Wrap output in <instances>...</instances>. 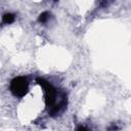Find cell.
I'll return each instance as SVG.
<instances>
[{"label": "cell", "mask_w": 131, "mask_h": 131, "mask_svg": "<svg viewBox=\"0 0 131 131\" xmlns=\"http://www.w3.org/2000/svg\"><path fill=\"white\" fill-rule=\"evenodd\" d=\"M38 84L43 88L44 95H45V103L48 107V113L50 116H56L59 114L67 104V97L64 93L58 94L57 90L47 81L44 79L38 78Z\"/></svg>", "instance_id": "6da1fadb"}, {"label": "cell", "mask_w": 131, "mask_h": 131, "mask_svg": "<svg viewBox=\"0 0 131 131\" xmlns=\"http://www.w3.org/2000/svg\"><path fill=\"white\" fill-rule=\"evenodd\" d=\"M10 91L14 96L23 97L29 91V82L26 77H16L10 83Z\"/></svg>", "instance_id": "7a4b0ae2"}, {"label": "cell", "mask_w": 131, "mask_h": 131, "mask_svg": "<svg viewBox=\"0 0 131 131\" xmlns=\"http://www.w3.org/2000/svg\"><path fill=\"white\" fill-rule=\"evenodd\" d=\"M14 18H15L14 14H12V13H5L3 15V23L4 24H11V23L14 21Z\"/></svg>", "instance_id": "3957f363"}, {"label": "cell", "mask_w": 131, "mask_h": 131, "mask_svg": "<svg viewBox=\"0 0 131 131\" xmlns=\"http://www.w3.org/2000/svg\"><path fill=\"white\" fill-rule=\"evenodd\" d=\"M49 17H50V13L47 12V11H44V12H42V13L39 15V17H38V21L44 24V23H46V21L49 19Z\"/></svg>", "instance_id": "277c9868"}, {"label": "cell", "mask_w": 131, "mask_h": 131, "mask_svg": "<svg viewBox=\"0 0 131 131\" xmlns=\"http://www.w3.org/2000/svg\"><path fill=\"white\" fill-rule=\"evenodd\" d=\"M54 1H57V0H54Z\"/></svg>", "instance_id": "5b68a950"}]
</instances>
